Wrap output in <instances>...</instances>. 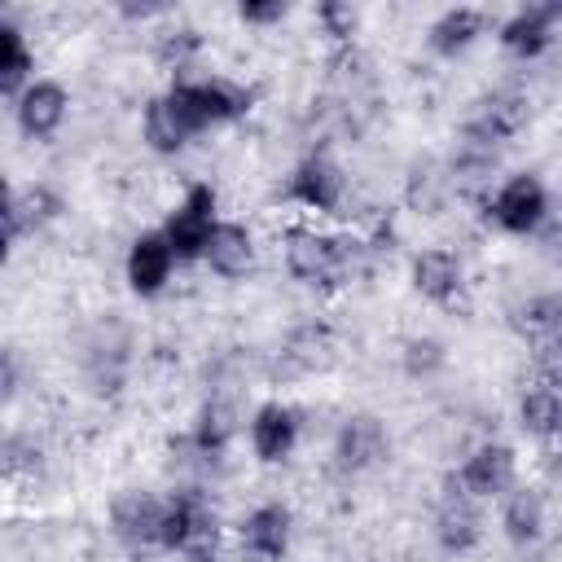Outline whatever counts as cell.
Returning a JSON list of instances; mask_svg holds the SVG:
<instances>
[{"instance_id": "8", "label": "cell", "mask_w": 562, "mask_h": 562, "mask_svg": "<svg viewBox=\"0 0 562 562\" xmlns=\"http://www.w3.org/2000/svg\"><path fill=\"white\" fill-rule=\"evenodd\" d=\"M290 202H299L303 211H316V215H325V211H334L338 202H342V193H347V176L338 171V162L329 158V154H307L294 171H290Z\"/></svg>"}, {"instance_id": "13", "label": "cell", "mask_w": 562, "mask_h": 562, "mask_svg": "<svg viewBox=\"0 0 562 562\" xmlns=\"http://www.w3.org/2000/svg\"><path fill=\"white\" fill-rule=\"evenodd\" d=\"M527 119H531L527 97L514 92V88H496L492 97L479 101V110H474L465 136H470V140H483V145H501V140H509V136H518V132L527 127Z\"/></svg>"}, {"instance_id": "24", "label": "cell", "mask_w": 562, "mask_h": 562, "mask_svg": "<svg viewBox=\"0 0 562 562\" xmlns=\"http://www.w3.org/2000/svg\"><path fill=\"white\" fill-rule=\"evenodd\" d=\"M57 211H61V198H57L53 189H44V184L18 189V193L9 198V211H4V220H9V241H18V237L35 233V228H40V224H48Z\"/></svg>"}, {"instance_id": "3", "label": "cell", "mask_w": 562, "mask_h": 562, "mask_svg": "<svg viewBox=\"0 0 562 562\" xmlns=\"http://www.w3.org/2000/svg\"><path fill=\"white\" fill-rule=\"evenodd\" d=\"M215 189L211 184H189V193L176 202V211L167 215L162 233L176 250V259H202L206 241L215 233Z\"/></svg>"}, {"instance_id": "18", "label": "cell", "mask_w": 562, "mask_h": 562, "mask_svg": "<svg viewBox=\"0 0 562 562\" xmlns=\"http://www.w3.org/2000/svg\"><path fill=\"white\" fill-rule=\"evenodd\" d=\"M408 281H413V290H417L422 299H430V303H452V299L461 294V285H465V268H461V259H457L452 250L430 246V250H417V255H413Z\"/></svg>"}, {"instance_id": "7", "label": "cell", "mask_w": 562, "mask_h": 562, "mask_svg": "<svg viewBox=\"0 0 562 562\" xmlns=\"http://www.w3.org/2000/svg\"><path fill=\"white\" fill-rule=\"evenodd\" d=\"M386 452H391V435H386L382 417H373V413H351L334 435V465L347 474L373 470Z\"/></svg>"}, {"instance_id": "20", "label": "cell", "mask_w": 562, "mask_h": 562, "mask_svg": "<svg viewBox=\"0 0 562 562\" xmlns=\"http://www.w3.org/2000/svg\"><path fill=\"white\" fill-rule=\"evenodd\" d=\"M483 13L479 9H470V4H457V9H443L435 22H430V31H426V44L439 53V57H457V53H465L479 35H483Z\"/></svg>"}, {"instance_id": "1", "label": "cell", "mask_w": 562, "mask_h": 562, "mask_svg": "<svg viewBox=\"0 0 562 562\" xmlns=\"http://www.w3.org/2000/svg\"><path fill=\"white\" fill-rule=\"evenodd\" d=\"M281 246H285L290 277L303 281V285H329V281L351 277V246H342L329 233H316V228L299 224V228H285Z\"/></svg>"}, {"instance_id": "9", "label": "cell", "mask_w": 562, "mask_h": 562, "mask_svg": "<svg viewBox=\"0 0 562 562\" xmlns=\"http://www.w3.org/2000/svg\"><path fill=\"white\" fill-rule=\"evenodd\" d=\"M162 509H167V501H158L149 492H136V487L123 492V496H114V505H110V531H114V540L127 544V549L158 544L162 540Z\"/></svg>"}, {"instance_id": "28", "label": "cell", "mask_w": 562, "mask_h": 562, "mask_svg": "<svg viewBox=\"0 0 562 562\" xmlns=\"http://www.w3.org/2000/svg\"><path fill=\"white\" fill-rule=\"evenodd\" d=\"M198 48H202V35L193 26H171V31L158 35V61L167 70H189V61L198 57Z\"/></svg>"}, {"instance_id": "19", "label": "cell", "mask_w": 562, "mask_h": 562, "mask_svg": "<svg viewBox=\"0 0 562 562\" xmlns=\"http://www.w3.org/2000/svg\"><path fill=\"white\" fill-rule=\"evenodd\" d=\"M206 268L215 272V277H224V281H237V277H246L250 268H255V233L246 228V224H237V220H220L215 224V233H211V241H206Z\"/></svg>"}, {"instance_id": "10", "label": "cell", "mask_w": 562, "mask_h": 562, "mask_svg": "<svg viewBox=\"0 0 562 562\" xmlns=\"http://www.w3.org/2000/svg\"><path fill=\"white\" fill-rule=\"evenodd\" d=\"M66 110H70V92L57 79H35L13 101V119H18L26 140H48L66 123Z\"/></svg>"}, {"instance_id": "6", "label": "cell", "mask_w": 562, "mask_h": 562, "mask_svg": "<svg viewBox=\"0 0 562 562\" xmlns=\"http://www.w3.org/2000/svg\"><path fill=\"white\" fill-rule=\"evenodd\" d=\"M171 88L189 101V110L198 114L202 127L241 119V114H250V105H255L250 88H241V83H233V79H220V75H211V79H176Z\"/></svg>"}, {"instance_id": "5", "label": "cell", "mask_w": 562, "mask_h": 562, "mask_svg": "<svg viewBox=\"0 0 562 562\" xmlns=\"http://www.w3.org/2000/svg\"><path fill=\"white\" fill-rule=\"evenodd\" d=\"M140 132H145V145H149V149H158V154H180V149H184L198 132H206V127L198 123V114L189 110V101H184L176 88H167V92H158V97L145 105Z\"/></svg>"}, {"instance_id": "16", "label": "cell", "mask_w": 562, "mask_h": 562, "mask_svg": "<svg viewBox=\"0 0 562 562\" xmlns=\"http://www.w3.org/2000/svg\"><path fill=\"white\" fill-rule=\"evenodd\" d=\"M562 22V4H522L514 18L501 22V48L509 57H540L553 40V26Z\"/></svg>"}, {"instance_id": "2", "label": "cell", "mask_w": 562, "mask_h": 562, "mask_svg": "<svg viewBox=\"0 0 562 562\" xmlns=\"http://www.w3.org/2000/svg\"><path fill=\"white\" fill-rule=\"evenodd\" d=\"M487 215H492V224H496L501 233H514V237L536 233V228L544 224V215H549V193H544L540 176H531V171L509 176V180L496 189V198L487 202Z\"/></svg>"}, {"instance_id": "14", "label": "cell", "mask_w": 562, "mask_h": 562, "mask_svg": "<svg viewBox=\"0 0 562 562\" xmlns=\"http://www.w3.org/2000/svg\"><path fill=\"white\" fill-rule=\"evenodd\" d=\"M171 263H176V250H171L167 233L162 228H149V233H136L132 237L127 259H123V272H127V285L136 294H158L171 281Z\"/></svg>"}, {"instance_id": "21", "label": "cell", "mask_w": 562, "mask_h": 562, "mask_svg": "<svg viewBox=\"0 0 562 562\" xmlns=\"http://www.w3.org/2000/svg\"><path fill=\"white\" fill-rule=\"evenodd\" d=\"M518 422L536 439H558L562 435V391H558V382L544 378V382L527 386L522 400H518Z\"/></svg>"}, {"instance_id": "15", "label": "cell", "mask_w": 562, "mask_h": 562, "mask_svg": "<svg viewBox=\"0 0 562 562\" xmlns=\"http://www.w3.org/2000/svg\"><path fill=\"white\" fill-rule=\"evenodd\" d=\"M294 443H299V413L290 404H281V400L259 404L255 417H250V448H255V457L263 465H277V461H285L294 452Z\"/></svg>"}, {"instance_id": "12", "label": "cell", "mask_w": 562, "mask_h": 562, "mask_svg": "<svg viewBox=\"0 0 562 562\" xmlns=\"http://www.w3.org/2000/svg\"><path fill=\"white\" fill-rule=\"evenodd\" d=\"M435 540L443 553H457V558L479 549V540H483V514L474 509V496L461 483L448 487L435 509Z\"/></svg>"}, {"instance_id": "4", "label": "cell", "mask_w": 562, "mask_h": 562, "mask_svg": "<svg viewBox=\"0 0 562 562\" xmlns=\"http://www.w3.org/2000/svg\"><path fill=\"white\" fill-rule=\"evenodd\" d=\"M162 549H215V509L198 487L167 496L162 509Z\"/></svg>"}, {"instance_id": "31", "label": "cell", "mask_w": 562, "mask_h": 562, "mask_svg": "<svg viewBox=\"0 0 562 562\" xmlns=\"http://www.w3.org/2000/svg\"><path fill=\"white\" fill-rule=\"evenodd\" d=\"M544 351H549V369H553V378H549V382H558V378H562V338L544 342Z\"/></svg>"}, {"instance_id": "26", "label": "cell", "mask_w": 562, "mask_h": 562, "mask_svg": "<svg viewBox=\"0 0 562 562\" xmlns=\"http://www.w3.org/2000/svg\"><path fill=\"white\" fill-rule=\"evenodd\" d=\"M228 439H233V413H228V404H220V400L202 404L189 443H193L202 457H220V452L228 448Z\"/></svg>"}, {"instance_id": "25", "label": "cell", "mask_w": 562, "mask_h": 562, "mask_svg": "<svg viewBox=\"0 0 562 562\" xmlns=\"http://www.w3.org/2000/svg\"><path fill=\"white\" fill-rule=\"evenodd\" d=\"M514 325H518L522 338H531L540 347L553 342V338H562V294H536V299H527L514 312Z\"/></svg>"}, {"instance_id": "23", "label": "cell", "mask_w": 562, "mask_h": 562, "mask_svg": "<svg viewBox=\"0 0 562 562\" xmlns=\"http://www.w3.org/2000/svg\"><path fill=\"white\" fill-rule=\"evenodd\" d=\"M501 527L514 544H531L544 531V496L536 487H509L505 492V509H501Z\"/></svg>"}, {"instance_id": "29", "label": "cell", "mask_w": 562, "mask_h": 562, "mask_svg": "<svg viewBox=\"0 0 562 562\" xmlns=\"http://www.w3.org/2000/svg\"><path fill=\"white\" fill-rule=\"evenodd\" d=\"M316 22L325 26V35L347 40V35L356 31V9H351V4H338V0H325V4L316 9Z\"/></svg>"}, {"instance_id": "22", "label": "cell", "mask_w": 562, "mask_h": 562, "mask_svg": "<svg viewBox=\"0 0 562 562\" xmlns=\"http://www.w3.org/2000/svg\"><path fill=\"white\" fill-rule=\"evenodd\" d=\"M35 57L26 48V35L13 22H0V92L9 101H18L26 92V83H35Z\"/></svg>"}, {"instance_id": "32", "label": "cell", "mask_w": 562, "mask_h": 562, "mask_svg": "<svg viewBox=\"0 0 562 562\" xmlns=\"http://www.w3.org/2000/svg\"><path fill=\"white\" fill-rule=\"evenodd\" d=\"M184 562H215V549H189Z\"/></svg>"}, {"instance_id": "17", "label": "cell", "mask_w": 562, "mask_h": 562, "mask_svg": "<svg viewBox=\"0 0 562 562\" xmlns=\"http://www.w3.org/2000/svg\"><path fill=\"white\" fill-rule=\"evenodd\" d=\"M290 549V509L285 505H259L241 518V558L246 562H281Z\"/></svg>"}, {"instance_id": "27", "label": "cell", "mask_w": 562, "mask_h": 562, "mask_svg": "<svg viewBox=\"0 0 562 562\" xmlns=\"http://www.w3.org/2000/svg\"><path fill=\"white\" fill-rule=\"evenodd\" d=\"M400 364H404L408 378H435V373L448 364V351H443L439 338H426V334H422V338H408V342H404Z\"/></svg>"}, {"instance_id": "11", "label": "cell", "mask_w": 562, "mask_h": 562, "mask_svg": "<svg viewBox=\"0 0 562 562\" xmlns=\"http://www.w3.org/2000/svg\"><path fill=\"white\" fill-rule=\"evenodd\" d=\"M514 474H518V457L509 443H479L465 461H461V474L457 483L483 501V496H505L514 487Z\"/></svg>"}, {"instance_id": "30", "label": "cell", "mask_w": 562, "mask_h": 562, "mask_svg": "<svg viewBox=\"0 0 562 562\" xmlns=\"http://www.w3.org/2000/svg\"><path fill=\"white\" fill-rule=\"evenodd\" d=\"M290 9L281 4V0H241L237 4V18L246 22V26H272V22H281Z\"/></svg>"}]
</instances>
